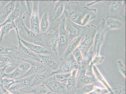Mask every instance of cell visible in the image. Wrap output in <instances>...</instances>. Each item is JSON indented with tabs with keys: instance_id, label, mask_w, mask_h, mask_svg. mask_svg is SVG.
<instances>
[{
	"instance_id": "obj_3",
	"label": "cell",
	"mask_w": 126,
	"mask_h": 94,
	"mask_svg": "<svg viewBox=\"0 0 126 94\" xmlns=\"http://www.w3.org/2000/svg\"><path fill=\"white\" fill-rule=\"evenodd\" d=\"M126 1H112L108 5L110 6L105 19L112 18L120 21H125Z\"/></svg>"
},
{
	"instance_id": "obj_46",
	"label": "cell",
	"mask_w": 126,
	"mask_h": 94,
	"mask_svg": "<svg viewBox=\"0 0 126 94\" xmlns=\"http://www.w3.org/2000/svg\"><path fill=\"white\" fill-rule=\"evenodd\" d=\"M3 26V24H0V31L1 28L2 26Z\"/></svg>"
},
{
	"instance_id": "obj_43",
	"label": "cell",
	"mask_w": 126,
	"mask_h": 94,
	"mask_svg": "<svg viewBox=\"0 0 126 94\" xmlns=\"http://www.w3.org/2000/svg\"><path fill=\"white\" fill-rule=\"evenodd\" d=\"M5 66V65L3 63H2V62L0 61V68L4 67V66Z\"/></svg>"
},
{
	"instance_id": "obj_44",
	"label": "cell",
	"mask_w": 126,
	"mask_h": 94,
	"mask_svg": "<svg viewBox=\"0 0 126 94\" xmlns=\"http://www.w3.org/2000/svg\"><path fill=\"white\" fill-rule=\"evenodd\" d=\"M4 94H14L12 93L11 92L9 91L6 90V91L5 93Z\"/></svg>"
},
{
	"instance_id": "obj_20",
	"label": "cell",
	"mask_w": 126,
	"mask_h": 94,
	"mask_svg": "<svg viewBox=\"0 0 126 94\" xmlns=\"http://www.w3.org/2000/svg\"><path fill=\"white\" fill-rule=\"evenodd\" d=\"M16 1H9L0 10V23H3L14 10Z\"/></svg>"
},
{
	"instance_id": "obj_35",
	"label": "cell",
	"mask_w": 126,
	"mask_h": 94,
	"mask_svg": "<svg viewBox=\"0 0 126 94\" xmlns=\"http://www.w3.org/2000/svg\"><path fill=\"white\" fill-rule=\"evenodd\" d=\"M31 64L27 62L24 61L20 63L17 67L24 72L25 73L30 68Z\"/></svg>"
},
{
	"instance_id": "obj_8",
	"label": "cell",
	"mask_w": 126,
	"mask_h": 94,
	"mask_svg": "<svg viewBox=\"0 0 126 94\" xmlns=\"http://www.w3.org/2000/svg\"><path fill=\"white\" fill-rule=\"evenodd\" d=\"M106 19H103L101 22L97 27L98 32L95 37L94 44L93 55L99 56V51L103 43L105 35L106 32L108 30L105 25Z\"/></svg>"
},
{
	"instance_id": "obj_14",
	"label": "cell",
	"mask_w": 126,
	"mask_h": 94,
	"mask_svg": "<svg viewBox=\"0 0 126 94\" xmlns=\"http://www.w3.org/2000/svg\"><path fill=\"white\" fill-rule=\"evenodd\" d=\"M16 32L17 33L18 38L22 43V44L30 51L34 52L36 54L41 55H51L56 54L52 51L44 47L39 45H36L31 43H29L24 40L22 39L19 37L17 28L15 29Z\"/></svg>"
},
{
	"instance_id": "obj_47",
	"label": "cell",
	"mask_w": 126,
	"mask_h": 94,
	"mask_svg": "<svg viewBox=\"0 0 126 94\" xmlns=\"http://www.w3.org/2000/svg\"><path fill=\"white\" fill-rule=\"evenodd\" d=\"M20 93V94H28V93H22V92H19Z\"/></svg>"
},
{
	"instance_id": "obj_26",
	"label": "cell",
	"mask_w": 126,
	"mask_h": 94,
	"mask_svg": "<svg viewBox=\"0 0 126 94\" xmlns=\"http://www.w3.org/2000/svg\"><path fill=\"white\" fill-rule=\"evenodd\" d=\"M106 19L105 25L106 28L109 30L119 29L121 28L123 24L121 21L117 19L108 18Z\"/></svg>"
},
{
	"instance_id": "obj_13",
	"label": "cell",
	"mask_w": 126,
	"mask_h": 94,
	"mask_svg": "<svg viewBox=\"0 0 126 94\" xmlns=\"http://www.w3.org/2000/svg\"><path fill=\"white\" fill-rule=\"evenodd\" d=\"M66 1H55L51 6L49 12V25L58 19L64 11Z\"/></svg>"
},
{
	"instance_id": "obj_5",
	"label": "cell",
	"mask_w": 126,
	"mask_h": 94,
	"mask_svg": "<svg viewBox=\"0 0 126 94\" xmlns=\"http://www.w3.org/2000/svg\"><path fill=\"white\" fill-rule=\"evenodd\" d=\"M65 19L61 20L59 28V42L58 47V54L61 58L63 54L67 47L72 40L70 38L67 31L65 28Z\"/></svg>"
},
{
	"instance_id": "obj_30",
	"label": "cell",
	"mask_w": 126,
	"mask_h": 94,
	"mask_svg": "<svg viewBox=\"0 0 126 94\" xmlns=\"http://www.w3.org/2000/svg\"><path fill=\"white\" fill-rule=\"evenodd\" d=\"M25 73L17 67L14 71L9 74L5 77V78L16 80L24 74Z\"/></svg>"
},
{
	"instance_id": "obj_10",
	"label": "cell",
	"mask_w": 126,
	"mask_h": 94,
	"mask_svg": "<svg viewBox=\"0 0 126 94\" xmlns=\"http://www.w3.org/2000/svg\"><path fill=\"white\" fill-rule=\"evenodd\" d=\"M44 84L50 92L56 94H66V84L59 82L52 76L43 82Z\"/></svg>"
},
{
	"instance_id": "obj_27",
	"label": "cell",
	"mask_w": 126,
	"mask_h": 94,
	"mask_svg": "<svg viewBox=\"0 0 126 94\" xmlns=\"http://www.w3.org/2000/svg\"><path fill=\"white\" fill-rule=\"evenodd\" d=\"M78 71V69L74 70L71 73V76L67 80L66 85L67 92L70 91L75 86Z\"/></svg>"
},
{
	"instance_id": "obj_18",
	"label": "cell",
	"mask_w": 126,
	"mask_h": 94,
	"mask_svg": "<svg viewBox=\"0 0 126 94\" xmlns=\"http://www.w3.org/2000/svg\"><path fill=\"white\" fill-rule=\"evenodd\" d=\"M59 34L58 29L54 31L53 33H47L49 49L58 56Z\"/></svg>"
},
{
	"instance_id": "obj_7",
	"label": "cell",
	"mask_w": 126,
	"mask_h": 94,
	"mask_svg": "<svg viewBox=\"0 0 126 94\" xmlns=\"http://www.w3.org/2000/svg\"><path fill=\"white\" fill-rule=\"evenodd\" d=\"M65 28L68 31L71 40L80 36H83L89 28V25L82 26L75 23L68 18H65Z\"/></svg>"
},
{
	"instance_id": "obj_32",
	"label": "cell",
	"mask_w": 126,
	"mask_h": 94,
	"mask_svg": "<svg viewBox=\"0 0 126 94\" xmlns=\"http://www.w3.org/2000/svg\"><path fill=\"white\" fill-rule=\"evenodd\" d=\"M17 82L16 80L4 78L0 82L4 89L8 90L10 88Z\"/></svg>"
},
{
	"instance_id": "obj_6",
	"label": "cell",
	"mask_w": 126,
	"mask_h": 94,
	"mask_svg": "<svg viewBox=\"0 0 126 94\" xmlns=\"http://www.w3.org/2000/svg\"><path fill=\"white\" fill-rule=\"evenodd\" d=\"M97 31V27L94 25H89L83 42L77 47L82 52L83 58L87 55L89 49L94 42V38Z\"/></svg>"
},
{
	"instance_id": "obj_49",
	"label": "cell",
	"mask_w": 126,
	"mask_h": 94,
	"mask_svg": "<svg viewBox=\"0 0 126 94\" xmlns=\"http://www.w3.org/2000/svg\"><path fill=\"white\" fill-rule=\"evenodd\" d=\"M111 94L109 92V93H107V94Z\"/></svg>"
},
{
	"instance_id": "obj_37",
	"label": "cell",
	"mask_w": 126,
	"mask_h": 94,
	"mask_svg": "<svg viewBox=\"0 0 126 94\" xmlns=\"http://www.w3.org/2000/svg\"><path fill=\"white\" fill-rule=\"evenodd\" d=\"M109 92V91L106 89H102V88L95 87L94 89L91 92L84 94H106Z\"/></svg>"
},
{
	"instance_id": "obj_15",
	"label": "cell",
	"mask_w": 126,
	"mask_h": 94,
	"mask_svg": "<svg viewBox=\"0 0 126 94\" xmlns=\"http://www.w3.org/2000/svg\"><path fill=\"white\" fill-rule=\"evenodd\" d=\"M24 61L28 62L31 64L30 68L22 76L15 80H19L26 77L39 74L44 72L48 68L42 63L39 62L28 60H25Z\"/></svg>"
},
{
	"instance_id": "obj_21",
	"label": "cell",
	"mask_w": 126,
	"mask_h": 94,
	"mask_svg": "<svg viewBox=\"0 0 126 94\" xmlns=\"http://www.w3.org/2000/svg\"><path fill=\"white\" fill-rule=\"evenodd\" d=\"M17 91L31 94H48L50 92L43 84L28 86Z\"/></svg>"
},
{
	"instance_id": "obj_9",
	"label": "cell",
	"mask_w": 126,
	"mask_h": 94,
	"mask_svg": "<svg viewBox=\"0 0 126 94\" xmlns=\"http://www.w3.org/2000/svg\"><path fill=\"white\" fill-rule=\"evenodd\" d=\"M79 67L72 54L67 59L61 62L58 69L52 71L51 74L52 76L56 74L71 73L74 70L78 69Z\"/></svg>"
},
{
	"instance_id": "obj_17",
	"label": "cell",
	"mask_w": 126,
	"mask_h": 94,
	"mask_svg": "<svg viewBox=\"0 0 126 94\" xmlns=\"http://www.w3.org/2000/svg\"><path fill=\"white\" fill-rule=\"evenodd\" d=\"M55 1H46L48 5L47 7L42 11V19L40 23V30L41 33H47L49 27V12L51 6Z\"/></svg>"
},
{
	"instance_id": "obj_48",
	"label": "cell",
	"mask_w": 126,
	"mask_h": 94,
	"mask_svg": "<svg viewBox=\"0 0 126 94\" xmlns=\"http://www.w3.org/2000/svg\"><path fill=\"white\" fill-rule=\"evenodd\" d=\"M48 94H56L54 93L51 92H49V93H48Z\"/></svg>"
},
{
	"instance_id": "obj_12",
	"label": "cell",
	"mask_w": 126,
	"mask_h": 94,
	"mask_svg": "<svg viewBox=\"0 0 126 94\" xmlns=\"http://www.w3.org/2000/svg\"><path fill=\"white\" fill-rule=\"evenodd\" d=\"M38 55L41 63L52 71L58 69L61 63L60 58L57 55Z\"/></svg>"
},
{
	"instance_id": "obj_28",
	"label": "cell",
	"mask_w": 126,
	"mask_h": 94,
	"mask_svg": "<svg viewBox=\"0 0 126 94\" xmlns=\"http://www.w3.org/2000/svg\"><path fill=\"white\" fill-rule=\"evenodd\" d=\"M97 16V10L96 9H89V12L86 15L82 20V26H86L91 20L96 19Z\"/></svg>"
},
{
	"instance_id": "obj_19",
	"label": "cell",
	"mask_w": 126,
	"mask_h": 94,
	"mask_svg": "<svg viewBox=\"0 0 126 94\" xmlns=\"http://www.w3.org/2000/svg\"><path fill=\"white\" fill-rule=\"evenodd\" d=\"M35 75L26 77L16 80V83L13 85L8 91L11 92L17 91L20 89L29 86L31 84Z\"/></svg>"
},
{
	"instance_id": "obj_24",
	"label": "cell",
	"mask_w": 126,
	"mask_h": 94,
	"mask_svg": "<svg viewBox=\"0 0 126 94\" xmlns=\"http://www.w3.org/2000/svg\"><path fill=\"white\" fill-rule=\"evenodd\" d=\"M18 47L11 42L0 41V54L7 55L9 52L17 49Z\"/></svg>"
},
{
	"instance_id": "obj_16",
	"label": "cell",
	"mask_w": 126,
	"mask_h": 94,
	"mask_svg": "<svg viewBox=\"0 0 126 94\" xmlns=\"http://www.w3.org/2000/svg\"><path fill=\"white\" fill-rule=\"evenodd\" d=\"M38 1H33V8L31 18V30L38 34L41 33L38 15Z\"/></svg>"
},
{
	"instance_id": "obj_34",
	"label": "cell",
	"mask_w": 126,
	"mask_h": 94,
	"mask_svg": "<svg viewBox=\"0 0 126 94\" xmlns=\"http://www.w3.org/2000/svg\"><path fill=\"white\" fill-rule=\"evenodd\" d=\"M79 66H80L83 59L82 52L79 49L77 48L72 53Z\"/></svg>"
},
{
	"instance_id": "obj_25",
	"label": "cell",
	"mask_w": 126,
	"mask_h": 94,
	"mask_svg": "<svg viewBox=\"0 0 126 94\" xmlns=\"http://www.w3.org/2000/svg\"><path fill=\"white\" fill-rule=\"evenodd\" d=\"M93 70L94 73L95 78H96L97 81L101 82L103 85L106 88V89L109 91V92L110 93L112 94H115L114 91L112 90L111 88L109 85L107 81L104 78V77L102 75L101 73L99 71V70L97 68L95 65H93Z\"/></svg>"
},
{
	"instance_id": "obj_1",
	"label": "cell",
	"mask_w": 126,
	"mask_h": 94,
	"mask_svg": "<svg viewBox=\"0 0 126 94\" xmlns=\"http://www.w3.org/2000/svg\"><path fill=\"white\" fill-rule=\"evenodd\" d=\"M25 19L22 17L20 16L15 21L20 38L29 43L41 46L50 50L48 43L47 33L37 34L32 31L25 26L23 21Z\"/></svg>"
},
{
	"instance_id": "obj_36",
	"label": "cell",
	"mask_w": 126,
	"mask_h": 94,
	"mask_svg": "<svg viewBox=\"0 0 126 94\" xmlns=\"http://www.w3.org/2000/svg\"><path fill=\"white\" fill-rule=\"evenodd\" d=\"M26 7V14L29 16H31L33 8V1H25Z\"/></svg>"
},
{
	"instance_id": "obj_4",
	"label": "cell",
	"mask_w": 126,
	"mask_h": 94,
	"mask_svg": "<svg viewBox=\"0 0 126 94\" xmlns=\"http://www.w3.org/2000/svg\"><path fill=\"white\" fill-rule=\"evenodd\" d=\"M18 40L17 49L14 51V57L18 61L22 62L25 60H32L41 63L38 55L30 51L22 44L19 39Z\"/></svg>"
},
{
	"instance_id": "obj_38",
	"label": "cell",
	"mask_w": 126,
	"mask_h": 94,
	"mask_svg": "<svg viewBox=\"0 0 126 94\" xmlns=\"http://www.w3.org/2000/svg\"><path fill=\"white\" fill-rule=\"evenodd\" d=\"M104 59V57L99 56L95 55L93 60H92L90 63L93 65L98 64L101 63Z\"/></svg>"
},
{
	"instance_id": "obj_2",
	"label": "cell",
	"mask_w": 126,
	"mask_h": 94,
	"mask_svg": "<svg viewBox=\"0 0 126 94\" xmlns=\"http://www.w3.org/2000/svg\"><path fill=\"white\" fill-rule=\"evenodd\" d=\"M89 10L86 6L81 7L79 2L68 0L66 1L65 3L63 12L66 18L82 26V20Z\"/></svg>"
},
{
	"instance_id": "obj_40",
	"label": "cell",
	"mask_w": 126,
	"mask_h": 94,
	"mask_svg": "<svg viewBox=\"0 0 126 94\" xmlns=\"http://www.w3.org/2000/svg\"><path fill=\"white\" fill-rule=\"evenodd\" d=\"M95 88L94 85L92 84L86 85L83 87L82 89V91L84 94L89 93L93 91L94 89Z\"/></svg>"
},
{
	"instance_id": "obj_39",
	"label": "cell",
	"mask_w": 126,
	"mask_h": 94,
	"mask_svg": "<svg viewBox=\"0 0 126 94\" xmlns=\"http://www.w3.org/2000/svg\"><path fill=\"white\" fill-rule=\"evenodd\" d=\"M117 63L118 65L119 69L120 72L122 73L125 78H126V67L124 64L121 60H119L117 62Z\"/></svg>"
},
{
	"instance_id": "obj_29",
	"label": "cell",
	"mask_w": 126,
	"mask_h": 94,
	"mask_svg": "<svg viewBox=\"0 0 126 94\" xmlns=\"http://www.w3.org/2000/svg\"><path fill=\"white\" fill-rule=\"evenodd\" d=\"M16 28L15 23H8L5 24L3 25L1 28V36L0 37V41L2 42L3 41V36L5 34H7L11 30Z\"/></svg>"
},
{
	"instance_id": "obj_41",
	"label": "cell",
	"mask_w": 126,
	"mask_h": 94,
	"mask_svg": "<svg viewBox=\"0 0 126 94\" xmlns=\"http://www.w3.org/2000/svg\"><path fill=\"white\" fill-rule=\"evenodd\" d=\"M8 66H6L0 68V82L2 79L5 78L7 75V74L5 73V71L6 68Z\"/></svg>"
},
{
	"instance_id": "obj_42",
	"label": "cell",
	"mask_w": 126,
	"mask_h": 94,
	"mask_svg": "<svg viewBox=\"0 0 126 94\" xmlns=\"http://www.w3.org/2000/svg\"><path fill=\"white\" fill-rule=\"evenodd\" d=\"M6 90L4 89L1 84L0 83V94H4Z\"/></svg>"
},
{
	"instance_id": "obj_22",
	"label": "cell",
	"mask_w": 126,
	"mask_h": 94,
	"mask_svg": "<svg viewBox=\"0 0 126 94\" xmlns=\"http://www.w3.org/2000/svg\"><path fill=\"white\" fill-rule=\"evenodd\" d=\"M83 37L82 36L78 37L74 39L70 42L63 54L60 58V61L61 62L66 60L71 54H72L73 51L78 46L79 44Z\"/></svg>"
},
{
	"instance_id": "obj_23",
	"label": "cell",
	"mask_w": 126,
	"mask_h": 94,
	"mask_svg": "<svg viewBox=\"0 0 126 94\" xmlns=\"http://www.w3.org/2000/svg\"><path fill=\"white\" fill-rule=\"evenodd\" d=\"M52 71L49 68H47L42 73L36 74L32 82L29 86H33L42 84L43 82L49 77L52 76L51 73Z\"/></svg>"
},
{
	"instance_id": "obj_31",
	"label": "cell",
	"mask_w": 126,
	"mask_h": 94,
	"mask_svg": "<svg viewBox=\"0 0 126 94\" xmlns=\"http://www.w3.org/2000/svg\"><path fill=\"white\" fill-rule=\"evenodd\" d=\"M80 81L81 83L86 85L91 84L96 81L97 80L95 77L94 76H89L83 74L81 76L80 78Z\"/></svg>"
},
{
	"instance_id": "obj_33",
	"label": "cell",
	"mask_w": 126,
	"mask_h": 94,
	"mask_svg": "<svg viewBox=\"0 0 126 94\" xmlns=\"http://www.w3.org/2000/svg\"><path fill=\"white\" fill-rule=\"evenodd\" d=\"M71 75V73H68L55 74L52 75V76L59 82L63 83L67 81Z\"/></svg>"
},
{
	"instance_id": "obj_45",
	"label": "cell",
	"mask_w": 126,
	"mask_h": 94,
	"mask_svg": "<svg viewBox=\"0 0 126 94\" xmlns=\"http://www.w3.org/2000/svg\"><path fill=\"white\" fill-rule=\"evenodd\" d=\"M14 94H21L18 91H15L11 92Z\"/></svg>"
},
{
	"instance_id": "obj_11",
	"label": "cell",
	"mask_w": 126,
	"mask_h": 94,
	"mask_svg": "<svg viewBox=\"0 0 126 94\" xmlns=\"http://www.w3.org/2000/svg\"><path fill=\"white\" fill-rule=\"evenodd\" d=\"M26 7L25 1H16L14 10L7 19L3 23V25L8 23H14L15 20L20 16L25 18L26 14Z\"/></svg>"
}]
</instances>
